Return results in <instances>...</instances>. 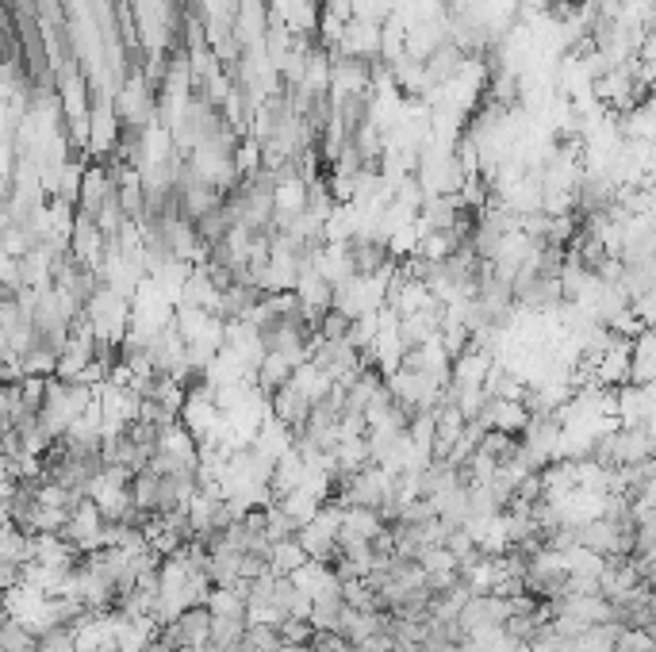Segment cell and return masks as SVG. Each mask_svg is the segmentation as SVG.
Returning a JSON list of instances; mask_svg holds the SVG:
<instances>
[{
	"label": "cell",
	"mask_w": 656,
	"mask_h": 652,
	"mask_svg": "<svg viewBox=\"0 0 656 652\" xmlns=\"http://www.w3.org/2000/svg\"><path fill=\"white\" fill-rule=\"evenodd\" d=\"M281 652H315V645H281Z\"/></svg>",
	"instance_id": "83f0119b"
},
{
	"label": "cell",
	"mask_w": 656,
	"mask_h": 652,
	"mask_svg": "<svg viewBox=\"0 0 656 652\" xmlns=\"http://www.w3.org/2000/svg\"><path fill=\"white\" fill-rule=\"evenodd\" d=\"M265 522H269V537H273V545L277 541H288V537L300 534V526L292 522V514L281 507V499H273V503H265Z\"/></svg>",
	"instance_id": "44dd1931"
},
{
	"label": "cell",
	"mask_w": 656,
	"mask_h": 652,
	"mask_svg": "<svg viewBox=\"0 0 656 652\" xmlns=\"http://www.w3.org/2000/svg\"><path fill=\"white\" fill-rule=\"evenodd\" d=\"M350 652H373L369 645H350Z\"/></svg>",
	"instance_id": "f1b7e54d"
},
{
	"label": "cell",
	"mask_w": 656,
	"mask_h": 652,
	"mask_svg": "<svg viewBox=\"0 0 656 652\" xmlns=\"http://www.w3.org/2000/svg\"><path fill=\"white\" fill-rule=\"evenodd\" d=\"M277 629H281L284 645H311V641H315V633H319V629L311 626V618H284Z\"/></svg>",
	"instance_id": "cb8c5ba5"
},
{
	"label": "cell",
	"mask_w": 656,
	"mask_h": 652,
	"mask_svg": "<svg viewBox=\"0 0 656 652\" xmlns=\"http://www.w3.org/2000/svg\"><path fill=\"white\" fill-rule=\"evenodd\" d=\"M580 545L584 549H591L595 557H626V549H622V534H618V526L614 522H607L603 514L599 518H591V522H584L580 526Z\"/></svg>",
	"instance_id": "30bf717a"
},
{
	"label": "cell",
	"mask_w": 656,
	"mask_h": 652,
	"mask_svg": "<svg viewBox=\"0 0 656 652\" xmlns=\"http://www.w3.org/2000/svg\"><path fill=\"white\" fill-rule=\"evenodd\" d=\"M618 633H622V626H618V622H599V626H587L584 633L576 637L572 652H614V641H618Z\"/></svg>",
	"instance_id": "e0dca14e"
},
{
	"label": "cell",
	"mask_w": 656,
	"mask_h": 652,
	"mask_svg": "<svg viewBox=\"0 0 656 652\" xmlns=\"http://www.w3.org/2000/svg\"><path fill=\"white\" fill-rule=\"evenodd\" d=\"M158 491H162V472H154V468L135 472V480H131V495H135L139 511L158 514Z\"/></svg>",
	"instance_id": "d6986e66"
},
{
	"label": "cell",
	"mask_w": 656,
	"mask_h": 652,
	"mask_svg": "<svg viewBox=\"0 0 656 652\" xmlns=\"http://www.w3.org/2000/svg\"><path fill=\"white\" fill-rule=\"evenodd\" d=\"M311 407H315V403H311V399H307L296 384H288V388H281L277 396L269 399V411H273V415H277V419H281L292 434H300V430L307 426V419H311Z\"/></svg>",
	"instance_id": "8fae6325"
},
{
	"label": "cell",
	"mask_w": 656,
	"mask_h": 652,
	"mask_svg": "<svg viewBox=\"0 0 656 652\" xmlns=\"http://www.w3.org/2000/svg\"><path fill=\"white\" fill-rule=\"evenodd\" d=\"M292 376H296V365L284 357V353H265L258 365V373H254V384H258V392L265 399H273L281 388L292 384Z\"/></svg>",
	"instance_id": "4fadbf2b"
},
{
	"label": "cell",
	"mask_w": 656,
	"mask_h": 652,
	"mask_svg": "<svg viewBox=\"0 0 656 652\" xmlns=\"http://www.w3.org/2000/svg\"><path fill=\"white\" fill-rule=\"evenodd\" d=\"M311 361L323 369V373L334 380V384H346L361 365H365V353L353 346L350 338H338V342H327V338H319L315 342V350H311Z\"/></svg>",
	"instance_id": "3957f363"
},
{
	"label": "cell",
	"mask_w": 656,
	"mask_h": 652,
	"mask_svg": "<svg viewBox=\"0 0 656 652\" xmlns=\"http://www.w3.org/2000/svg\"><path fill=\"white\" fill-rule=\"evenodd\" d=\"M511 618V599L507 595H495V591H484V595H472L465 614H461V629L469 637L472 629H484V626H507Z\"/></svg>",
	"instance_id": "8992f818"
},
{
	"label": "cell",
	"mask_w": 656,
	"mask_h": 652,
	"mask_svg": "<svg viewBox=\"0 0 656 652\" xmlns=\"http://www.w3.org/2000/svg\"><path fill=\"white\" fill-rule=\"evenodd\" d=\"M461 70H465V50L457 47L453 39H446L442 47L426 58V81H430V89H449L461 77Z\"/></svg>",
	"instance_id": "9c48e42d"
},
{
	"label": "cell",
	"mask_w": 656,
	"mask_h": 652,
	"mask_svg": "<svg viewBox=\"0 0 656 652\" xmlns=\"http://www.w3.org/2000/svg\"><path fill=\"white\" fill-rule=\"evenodd\" d=\"M281 629L265 626V622H250L246 629V649L250 652H281Z\"/></svg>",
	"instance_id": "7402d4cb"
},
{
	"label": "cell",
	"mask_w": 656,
	"mask_h": 652,
	"mask_svg": "<svg viewBox=\"0 0 656 652\" xmlns=\"http://www.w3.org/2000/svg\"><path fill=\"white\" fill-rule=\"evenodd\" d=\"M39 652H77V629L50 626L47 633H39Z\"/></svg>",
	"instance_id": "603a6c76"
},
{
	"label": "cell",
	"mask_w": 656,
	"mask_h": 652,
	"mask_svg": "<svg viewBox=\"0 0 656 652\" xmlns=\"http://www.w3.org/2000/svg\"><path fill=\"white\" fill-rule=\"evenodd\" d=\"M246 629H250V618H215V626H211V645H219V649H235L246 641Z\"/></svg>",
	"instance_id": "ffe728a7"
},
{
	"label": "cell",
	"mask_w": 656,
	"mask_h": 652,
	"mask_svg": "<svg viewBox=\"0 0 656 652\" xmlns=\"http://www.w3.org/2000/svg\"><path fill=\"white\" fill-rule=\"evenodd\" d=\"M0 652H39V633L31 626H24L20 618L4 614V626H0Z\"/></svg>",
	"instance_id": "9a60e30c"
},
{
	"label": "cell",
	"mask_w": 656,
	"mask_h": 652,
	"mask_svg": "<svg viewBox=\"0 0 656 652\" xmlns=\"http://www.w3.org/2000/svg\"><path fill=\"white\" fill-rule=\"evenodd\" d=\"M618 131L630 142H656V93H649L641 104L618 116Z\"/></svg>",
	"instance_id": "7c38bea8"
},
{
	"label": "cell",
	"mask_w": 656,
	"mask_h": 652,
	"mask_svg": "<svg viewBox=\"0 0 656 652\" xmlns=\"http://www.w3.org/2000/svg\"><path fill=\"white\" fill-rule=\"evenodd\" d=\"M104 530H108V518L100 511V503L96 499H85V503H77L70 514V526H66V541H73L81 553H96V549H104Z\"/></svg>",
	"instance_id": "277c9868"
},
{
	"label": "cell",
	"mask_w": 656,
	"mask_h": 652,
	"mask_svg": "<svg viewBox=\"0 0 656 652\" xmlns=\"http://www.w3.org/2000/svg\"><path fill=\"white\" fill-rule=\"evenodd\" d=\"M208 606L215 618H246V606L250 599L238 591V587H211Z\"/></svg>",
	"instance_id": "ac0fdd59"
},
{
	"label": "cell",
	"mask_w": 656,
	"mask_h": 652,
	"mask_svg": "<svg viewBox=\"0 0 656 652\" xmlns=\"http://www.w3.org/2000/svg\"><path fill=\"white\" fill-rule=\"evenodd\" d=\"M380 27L384 24H373V20L353 16L350 24H346V31H342L334 54L353 58V62H380Z\"/></svg>",
	"instance_id": "5b68a950"
},
{
	"label": "cell",
	"mask_w": 656,
	"mask_h": 652,
	"mask_svg": "<svg viewBox=\"0 0 656 652\" xmlns=\"http://www.w3.org/2000/svg\"><path fill=\"white\" fill-rule=\"evenodd\" d=\"M388 652H403V649H388Z\"/></svg>",
	"instance_id": "f546056e"
},
{
	"label": "cell",
	"mask_w": 656,
	"mask_h": 652,
	"mask_svg": "<svg viewBox=\"0 0 656 652\" xmlns=\"http://www.w3.org/2000/svg\"><path fill=\"white\" fill-rule=\"evenodd\" d=\"M116 192V181H112V169L108 162H93L85 165V181H81V200H77V211L85 215H100V208L108 204V196Z\"/></svg>",
	"instance_id": "ba28073f"
},
{
	"label": "cell",
	"mask_w": 656,
	"mask_h": 652,
	"mask_svg": "<svg viewBox=\"0 0 656 652\" xmlns=\"http://www.w3.org/2000/svg\"><path fill=\"white\" fill-rule=\"evenodd\" d=\"M422 568H426V572H457L461 560L453 557L446 545H438V549H430V553L422 557Z\"/></svg>",
	"instance_id": "484cf974"
},
{
	"label": "cell",
	"mask_w": 656,
	"mask_h": 652,
	"mask_svg": "<svg viewBox=\"0 0 656 652\" xmlns=\"http://www.w3.org/2000/svg\"><path fill=\"white\" fill-rule=\"evenodd\" d=\"M530 419H534V411L526 407V399H499V396H492V403H488V411L480 415V422H484L488 430H503V434H518V438H522V430L530 426Z\"/></svg>",
	"instance_id": "52a82bcc"
},
{
	"label": "cell",
	"mask_w": 656,
	"mask_h": 652,
	"mask_svg": "<svg viewBox=\"0 0 656 652\" xmlns=\"http://www.w3.org/2000/svg\"><path fill=\"white\" fill-rule=\"evenodd\" d=\"M515 300L522 311H530V315H557L564 303V288H561V277H545L538 269H530V265H522L515 277Z\"/></svg>",
	"instance_id": "6da1fadb"
},
{
	"label": "cell",
	"mask_w": 656,
	"mask_h": 652,
	"mask_svg": "<svg viewBox=\"0 0 656 652\" xmlns=\"http://www.w3.org/2000/svg\"><path fill=\"white\" fill-rule=\"evenodd\" d=\"M211 626H215V614H211L208 603L200 606H188L185 614L177 618V622H169V626H162V637L165 645H173V649H204L211 641Z\"/></svg>",
	"instance_id": "7a4b0ae2"
},
{
	"label": "cell",
	"mask_w": 656,
	"mask_h": 652,
	"mask_svg": "<svg viewBox=\"0 0 656 652\" xmlns=\"http://www.w3.org/2000/svg\"><path fill=\"white\" fill-rule=\"evenodd\" d=\"M307 549L300 545V537H288V541H277L273 545V553H269V572H277V576H292L296 568H304L307 564Z\"/></svg>",
	"instance_id": "2e32d148"
},
{
	"label": "cell",
	"mask_w": 656,
	"mask_h": 652,
	"mask_svg": "<svg viewBox=\"0 0 656 652\" xmlns=\"http://www.w3.org/2000/svg\"><path fill=\"white\" fill-rule=\"evenodd\" d=\"M208 580L215 587H235V583H242V553H235V549H211Z\"/></svg>",
	"instance_id": "5bb4252c"
},
{
	"label": "cell",
	"mask_w": 656,
	"mask_h": 652,
	"mask_svg": "<svg viewBox=\"0 0 656 652\" xmlns=\"http://www.w3.org/2000/svg\"><path fill=\"white\" fill-rule=\"evenodd\" d=\"M311 645H315V652H350V637L338 629H319Z\"/></svg>",
	"instance_id": "4316f807"
},
{
	"label": "cell",
	"mask_w": 656,
	"mask_h": 652,
	"mask_svg": "<svg viewBox=\"0 0 656 652\" xmlns=\"http://www.w3.org/2000/svg\"><path fill=\"white\" fill-rule=\"evenodd\" d=\"M614 652H656V637L649 629H622L614 641Z\"/></svg>",
	"instance_id": "d4e9b609"
}]
</instances>
